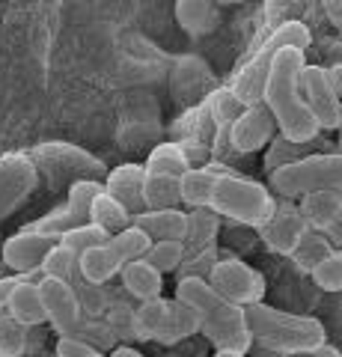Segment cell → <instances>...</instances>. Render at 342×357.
Segmentation results:
<instances>
[{"label":"cell","instance_id":"7bdbcfd3","mask_svg":"<svg viewBox=\"0 0 342 357\" xmlns=\"http://www.w3.org/2000/svg\"><path fill=\"white\" fill-rule=\"evenodd\" d=\"M336 131H339V152H342V105H339V122H336Z\"/></svg>","mask_w":342,"mask_h":357},{"label":"cell","instance_id":"ab89813d","mask_svg":"<svg viewBox=\"0 0 342 357\" xmlns=\"http://www.w3.org/2000/svg\"><path fill=\"white\" fill-rule=\"evenodd\" d=\"M327 241H330V244H334V250H342V220L336 223V227H334V229H330V232H327Z\"/></svg>","mask_w":342,"mask_h":357},{"label":"cell","instance_id":"1f68e13d","mask_svg":"<svg viewBox=\"0 0 342 357\" xmlns=\"http://www.w3.org/2000/svg\"><path fill=\"white\" fill-rule=\"evenodd\" d=\"M143 262L155 268L161 277L170 274L185 262V241H152V248L143 256Z\"/></svg>","mask_w":342,"mask_h":357},{"label":"cell","instance_id":"ba28073f","mask_svg":"<svg viewBox=\"0 0 342 357\" xmlns=\"http://www.w3.org/2000/svg\"><path fill=\"white\" fill-rule=\"evenodd\" d=\"M208 286L224 301H229V304H235L241 310L265 304V277L253 265L241 259H220L208 271Z\"/></svg>","mask_w":342,"mask_h":357},{"label":"cell","instance_id":"4fadbf2b","mask_svg":"<svg viewBox=\"0 0 342 357\" xmlns=\"http://www.w3.org/2000/svg\"><path fill=\"white\" fill-rule=\"evenodd\" d=\"M170 86H173V98L179 105H194V102H205V96L215 89V77L208 72V66L200 57H182L176 63L173 77H170Z\"/></svg>","mask_w":342,"mask_h":357},{"label":"cell","instance_id":"5b68a950","mask_svg":"<svg viewBox=\"0 0 342 357\" xmlns=\"http://www.w3.org/2000/svg\"><path fill=\"white\" fill-rule=\"evenodd\" d=\"M208 208L220 218L241 223V227L262 229L265 220H268L274 211V197L262 182H253L247 176L220 170Z\"/></svg>","mask_w":342,"mask_h":357},{"label":"cell","instance_id":"7c38bea8","mask_svg":"<svg viewBox=\"0 0 342 357\" xmlns=\"http://www.w3.org/2000/svg\"><path fill=\"white\" fill-rule=\"evenodd\" d=\"M54 238L42 236L36 229H21L15 232L13 238H6L3 244V262L6 268H13V271L21 277V274H30V271H39L42 259H45V253L54 248Z\"/></svg>","mask_w":342,"mask_h":357},{"label":"cell","instance_id":"f1b7e54d","mask_svg":"<svg viewBox=\"0 0 342 357\" xmlns=\"http://www.w3.org/2000/svg\"><path fill=\"white\" fill-rule=\"evenodd\" d=\"M107 244L114 248V253L119 256V262H123V265H128V262H140L143 256H146V250L152 248L149 236H143L137 227H125L123 232L110 236Z\"/></svg>","mask_w":342,"mask_h":357},{"label":"cell","instance_id":"83f0119b","mask_svg":"<svg viewBox=\"0 0 342 357\" xmlns=\"http://www.w3.org/2000/svg\"><path fill=\"white\" fill-rule=\"evenodd\" d=\"M334 253V244L327 241L325 232H313V229H306L304 232V238L297 241V248L292 253V259L297 262V268H304V271H313V268L325 259V256Z\"/></svg>","mask_w":342,"mask_h":357},{"label":"cell","instance_id":"8fae6325","mask_svg":"<svg viewBox=\"0 0 342 357\" xmlns=\"http://www.w3.org/2000/svg\"><path fill=\"white\" fill-rule=\"evenodd\" d=\"M274 137H277V126H274L268 107H265L262 102L247 105L238 114V119L226 128V140H229V146H233L235 155L259 152V149L268 146Z\"/></svg>","mask_w":342,"mask_h":357},{"label":"cell","instance_id":"3957f363","mask_svg":"<svg viewBox=\"0 0 342 357\" xmlns=\"http://www.w3.org/2000/svg\"><path fill=\"white\" fill-rule=\"evenodd\" d=\"M244 321H247L250 342H256L259 349L274 354L295 357V354H306L327 345V331L313 316H297V312L256 304L244 310Z\"/></svg>","mask_w":342,"mask_h":357},{"label":"cell","instance_id":"bcb514c9","mask_svg":"<svg viewBox=\"0 0 342 357\" xmlns=\"http://www.w3.org/2000/svg\"><path fill=\"white\" fill-rule=\"evenodd\" d=\"M24 357H30V354H24Z\"/></svg>","mask_w":342,"mask_h":357},{"label":"cell","instance_id":"e575fe53","mask_svg":"<svg viewBox=\"0 0 342 357\" xmlns=\"http://www.w3.org/2000/svg\"><path fill=\"white\" fill-rule=\"evenodd\" d=\"M310 277L325 292H342V250H334L330 256H325L310 271Z\"/></svg>","mask_w":342,"mask_h":357},{"label":"cell","instance_id":"ac0fdd59","mask_svg":"<svg viewBox=\"0 0 342 357\" xmlns=\"http://www.w3.org/2000/svg\"><path fill=\"white\" fill-rule=\"evenodd\" d=\"M6 316L15 319L18 325H24L30 331L45 325V310H42L39 283L27 280V277H18L15 286H13V292H9V298H6Z\"/></svg>","mask_w":342,"mask_h":357},{"label":"cell","instance_id":"836d02e7","mask_svg":"<svg viewBox=\"0 0 342 357\" xmlns=\"http://www.w3.org/2000/svg\"><path fill=\"white\" fill-rule=\"evenodd\" d=\"M313 143H289V140H283L277 134V140L268 143V155H265V167H268V173L277 170V167L292 164V161H301V158H306V155H316V152H306V146H313Z\"/></svg>","mask_w":342,"mask_h":357},{"label":"cell","instance_id":"d4e9b609","mask_svg":"<svg viewBox=\"0 0 342 357\" xmlns=\"http://www.w3.org/2000/svg\"><path fill=\"white\" fill-rule=\"evenodd\" d=\"M86 220L95 223V227L102 232H107V236H116V232H123L125 227H131V215L104 191L95 197V203L90 206V218Z\"/></svg>","mask_w":342,"mask_h":357},{"label":"cell","instance_id":"4316f807","mask_svg":"<svg viewBox=\"0 0 342 357\" xmlns=\"http://www.w3.org/2000/svg\"><path fill=\"white\" fill-rule=\"evenodd\" d=\"M102 191H104V185L98 182V178H78V182H72L69 199L63 203V208L69 211V218L75 223H86V218H90V206L95 203V197Z\"/></svg>","mask_w":342,"mask_h":357},{"label":"cell","instance_id":"cb8c5ba5","mask_svg":"<svg viewBox=\"0 0 342 357\" xmlns=\"http://www.w3.org/2000/svg\"><path fill=\"white\" fill-rule=\"evenodd\" d=\"M203 107H205L208 119H212V126L220 131V128H229V126H233V122L238 119V114H241V110H244L247 105L241 102V98H238L229 86H215L212 93L205 96Z\"/></svg>","mask_w":342,"mask_h":357},{"label":"cell","instance_id":"2e32d148","mask_svg":"<svg viewBox=\"0 0 342 357\" xmlns=\"http://www.w3.org/2000/svg\"><path fill=\"white\" fill-rule=\"evenodd\" d=\"M143 176H146L143 164H123V167H116V170H110V176L102 182L104 194L114 197L131 218L146 211L143 208Z\"/></svg>","mask_w":342,"mask_h":357},{"label":"cell","instance_id":"484cf974","mask_svg":"<svg viewBox=\"0 0 342 357\" xmlns=\"http://www.w3.org/2000/svg\"><path fill=\"white\" fill-rule=\"evenodd\" d=\"M179 206V178L143 176V208H176Z\"/></svg>","mask_w":342,"mask_h":357},{"label":"cell","instance_id":"4dcf8cb0","mask_svg":"<svg viewBox=\"0 0 342 357\" xmlns=\"http://www.w3.org/2000/svg\"><path fill=\"white\" fill-rule=\"evenodd\" d=\"M30 354V328L18 325L6 312L0 316V357H24Z\"/></svg>","mask_w":342,"mask_h":357},{"label":"cell","instance_id":"8992f818","mask_svg":"<svg viewBox=\"0 0 342 357\" xmlns=\"http://www.w3.org/2000/svg\"><path fill=\"white\" fill-rule=\"evenodd\" d=\"M310 42H313V36H310V30H306V24H301V21H286V24L277 27V33L271 36V42L265 45L256 57L247 60V66L238 72L235 84L229 89H233L244 105L262 102V89H265V77H268V66H271L274 51H280V48L306 51V45Z\"/></svg>","mask_w":342,"mask_h":357},{"label":"cell","instance_id":"d590c367","mask_svg":"<svg viewBox=\"0 0 342 357\" xmlns=\"http://www.w3.org/2000/svg\"><path fill=\"white\" fill-rule=\"evenodd\" d=\"M54 357H104V354L78 337H60L57 345H54Z\"/></svg>","mask_w":342,"mask_h":357},{"label":"cell","instance_id":"d6a6232c","mask_svg":"<svg viewBox=\"0 0 342 357\" xmlns=\"http://www.w3.org/2000/svg\"><path fill=\"white\" fill-rule=\"evenodd\" d=\"M39 271H42V277H51V280L72 283V277L78 274V256L69 253L63 244H54V248L45 253V259H42Z\"/></svg>","mask_w":342,"mask_h":357},{"label":"cell","instance_id":"30bf717a","mask_svg":"<svg viewBox=\"0 0 342 357\" xmlns=\"http://www.w3.org/2000/svg\"><path fill=\"white\" fill-rule=\"evenodd\" d=\"M39 298H42V310H45V325H51L60 337H72L81 325V298L75 292V286L65 280L42 277Z\"/></svg>","mask_w":342,"mask_h":357},{"label":"cell","instance_id":"8d00e7d4","mask_svg":"<svg viewBox=\"0 0 342 357\" xmlns=\"http://www.w3.org/2000/svg\"><path fill=\"white\" fill-rule=\"evenodd\" d=\"M15 280H18L15 274H9V277H0V316H3V312H6V298H9V292H13Z\"/></svg>","mask_w":342,"mask_h":357},{"label":"cell","instance_id":"6da1fadb","mask_svg":"<svg viewBox=\"0 0 342 357\" xmlns=\"http://www.w3.org/2000/svg\"><path fill=\"white\" fill-rule=\"evenodd\" d=\"M304 66H306L304 51L297 48L274 51L262 89V105L268 107L274 126H277V134L289 143H313L322 134L301 96V84H297Z\"/></svg>","mask_w":342,"mask_h":357},{"label":"cell","instance_id":"ffe728a7","mask_svg":"<svg viewBox=\"0 0 342 357\" xmlns=\"http://www.w3.org/2000/svg\"><path fill=\"white\" fill-rule=\"evenodd\" d=\"M119 271H123V262L107 241L78 256V277L90 286H104L114 277H119Z\"/></svg>","mask_w":342,"mask_h":357},{"label":"cell","instance_id":"52a82bcc","mask_svg":"<svg viewBox=\"0 0 342 357\" xmlns=\"http://www.w3.org/2000/svg\"><path fill=\"white\" fill-rule=\"evenodd\" d=\"M137 325L140 333L149 340H158L161 345H173L191 333H200V325H196V316L191 307H185L182 301H149V304H140L137 310Z\"/></svg>","mask_w":342,"mask_h":357},{"label":"cell","instance_id":"5bb4252c","mask_svg":"<svg viewBox=\"0 0 342 357\" xmlns=\"http://www.w3.org/2000/svg\"><path fill=\"white\" fill-rule=\"evenodd\" d=\"M262 232V241L268 244V250H274L277 256H292L297 241L304 238L306 232V223L297 215V208H289V206H274L271 218L265 220V227L259 229Z\"/></svg>","mask_w":342,"mask_h":357},{"label":"cell","instance_id":"b9f144b4","mask_svg":"<svg viewBox=\"0 0 342 357\" xmlns=\"http://www.w3.org/2000/svg\"><path fill=\"white\" fill-rule=\"evenodd\" d=\"M217 6H241V3H247V0H215Z\"/></svg>","mask_w":342,"mask_h":357},{"label":"cell","instance_id":"f6af8a7d","mask_svg":"<svg viewBox=\"0 0 342 357\" xmlns=\"http://www.w3.org/2000/svg\"><path fill=\"white\" fill-rule=\"evenodd\" d=\"M339 354H342V345H339Z\"/></svg>","mask_w":342,"mask_h":357},{"label":"cell","instance_id":"60d3db41","mask_svg":"<svg viewBox=\"0 0 342 357\" xmlns=\"http://www.w3.org/2000/svg\"><path fill=\"white\" fill-rule=\"evenodd\" d=\"M110 357H143V354H140V351H134V349H125V345H123V349H116Z\"/></svg>","mask_w":342,"mask_h":357},{"label":"cell","instance_id":"9a60e30c","mask_svg":"<svg viewBox=\"0 0 342 357\" xmlns=\"http://www.w3.org/2000/svg\"><path fill=\"white\" fill-rule=\"evenodd\" d=\"M131 227H137L149 241H185L187 238V211L176 208H146L131 218Z\"/></svg>","mask_w":342,"mask_h":357},{"label":"cell","instance_id":"f35d334b","mask_svg":"<svg viewBox=\"0 0 342 357\" xmlns=\"http://www.w3.org/2000/svg\"><path fill=\"white\" fill-rule=\"evenodd\" d=\"M295 357H342V354H339V349H334V345H322V349H316V351L295 354Z\"/></svg>","mask_w":342,"mask_h":357},{"label":"cell","instance_id":"d6986e66","mask_svg":"<svg viewBox=\"0 0 342 357\" xmlns=\"http://www.w3.org/2000/svg\"><path fill=\"white\" fill-rule=\"evenodd\" d=\"M173 15L187 36H208L220 24V6L215 0H176Z\"/></svg>","mask_w":342,"mask_h":357},{"label":"cell","instance_id":"7a4b0ae2","mask_svg":"<svg viewBox=\"0 0 342 357\" xmlns=\"http://www.w3.org/2000/svg\"><path fill=\"white\" fill-rule=\"evenodd\" d=\"M176 301H182L185 307L194 310L200 333L215 345L217 351H235V354H247L250 351V333H247V321H244V310L224 301L205 277L187 274L176 286Z\"/></svg>","mask_w":342,"mask_h":357},{"label":"cell","instance_id":"ee69618b","mask_svg":"<svg viewBox=\"0 0 342 357\" xmlns=\"http://www.w3.org/2000/svg\"><path fill=\"white\" fill-rule=\"evenodd\" d=\"M215 357H244V354H235V351H217Z\"/></svg>","mask_w":342,"mask_h":357},{"label":"cell","instance_id":"9c48e42d","mask_svg":"<svg viewBox=\"0 0 342 357\" xmlns=\"http://www.w3.org/2000/svg\"><path fill=\"white\" fill-rule=\"evenodd\" d=\"M297 84H301V96L306 107H310L313 119L318 122V131H334L336 122H339V96L334 93V86H330V77H327V66H313L306 63L301 69V77H297Z\"/></svg>","mask_w":342,"mask_h":357},{"label":"cell","instance_id":"e0dca14e","mask_svg":"<svg viewBox=\"0 0 342 357\" xmlns=\"http://www.w3.org/2000/svg\"><path fill=\"white\" fill-rule=\"evenodd\" d=\"M297 215L313 232H327L342 220V194L339 191H316L301 197L297 203Z\"/></svg>","mask_w":342,"mask_h":357},{"label":"cell","instance_id":"7402d4cb","mask_svg":"<svg viewBox=\"0 0 342 357\" xmlns=\"http://www.w3.org/2000/svg\"><path fill=\"white\" fill-rule=\"evenodd\" d=\"M217 173L220 170H208V167H191V170L179 178V203L185 208H191V211L208 208L215 182H217Z\"/></svg>","mask_w":342,"mask_h":357},{"label":"cell","instance_id":"74e56055","mask_svg":"<svg viewBox=\"0 0 342 357\" xmlns=\"http://www.w3.org/2000/svg\"><path fill=\"white\" fill-rule=\"evenodd\" d=\"M327 77H330V86H334V93L339 96V102H342V63L327 66Z\"/></svg>","mask_w":342,"mask_h":357},{"label":"cell","instance_id":"277c9868","mask_svg":"<svg viewBox=\"0 0 342 357\" xmlns=\"http://www.w3.org/2000/svg\"><path fill=\"white\" fill-rule=\"evenodd\" d=\"M268 191L280 199H301L316 191L342 194V152H316L268 173Z\"/></svg>","mask_w":342,"mask_h":357},{"label":"cell","instance_id":"f546056e","mask_svg":"<svg viewBox=\"0 0 342 357\" xmlns=\"http://www.w3.org/2000/svg\"><path fill=\"white\" fill-rule=\"evenodd\" d=\"M110 236L107 232H102L95 227V223H78V227H69L63 232V236L57 238V244H63L69 253H75V256H81V253H86V250H93V248H98V244H104Z\"/></svg>","mask_w":342,"mask_h":357},{"label":"cell","instance_id":"44dd1931","mask_svg":"<svg viewBox=\"0 0 342 357\" xmlns=\"http://www.w3.org/2000/svg\"><path fill=\"white\" fill-rule=\"evenodd\" d=\"M119 280H123L125 292L131 298H137L140 304H149V301H158L164 295V277L146 262H128L119 271Z\"/></svg>","mask_w":342,"mask_h":357},{"label":"cell","instance_id":"603a6c76","mask_svg":"<svg viewBox=\"0 0 342 357\" xmlns=\"http://www.w3.org/2000/svg\"><path fill=\"white\" fill-rule=\"evenodd\" d=\"M143 170L152 173V176H173V178H182L187 170H191V155L185 152V146L179 143H161L149 152Z\"/></svg>","mask_w":342,"mask_h":357}]
</instances>
